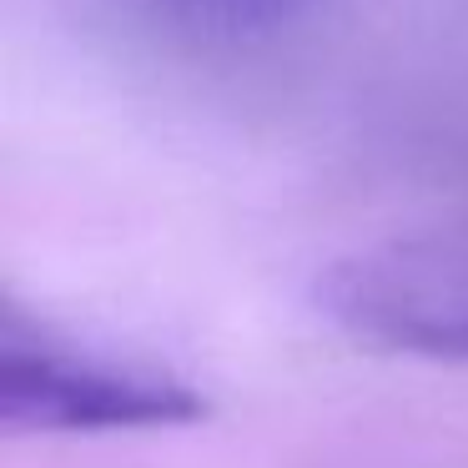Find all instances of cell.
Returning <instances> with one entry per match:
<instances>
[{
  "instance_id": "cell-2",
  "label": "cell",
  "mask_w": 468,
  "mask_h": 468,
  "mask_svg": "<svg viewBox=\"0 0 468 468\" xmlns=\"http://www.w3.org/2000/svg\"><path fill=\"white\" fill-rule=\"evenodd\" d=\"M0 418L41 433L176 428L207 418V398L172 373L56 343L41 327L5 317L0 333Z\"/></svg>"
},
{
  "instance_id": "cell-1",
  "label": "cell",
  "mask_w": 468,
  "mask_h": 468,
  "mask_svg": "<svg viewBox=\"0 0 468 468\" xmlns=\"http://www.w3.org/2000/svg\"><path fill=\"white\" fill-rule=\"evenodd\" d=\"M317 307L347 337L413 357H468V227L357 247L317 277Z\"/></svg>"
},
{
  "instance_id": "cell-3",
  "label": "cell",
  "mask_w": 468,
  "mask_h": 468,
  "mask_svg": "<svg viewBox=\"0 0 468 468\" xmlns=\"http://www.w3.org/2000/svg\"><path fill=\"white\" fill-rule=\"evenodd\" d=\"M136 16L202 46H247L297 21L303 0H132Z\"/></svg>"
}]
</instances>
